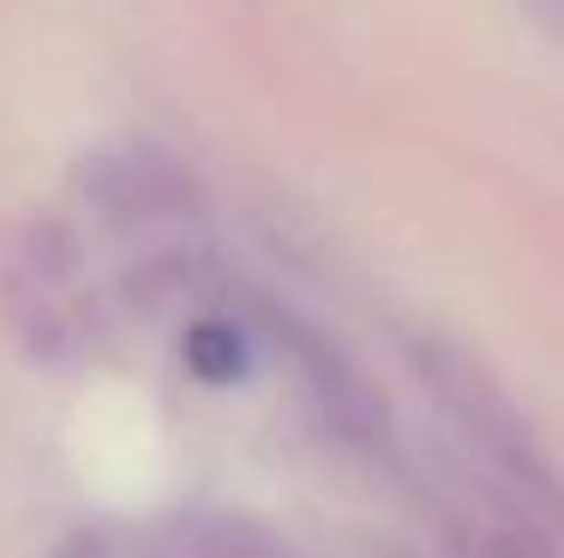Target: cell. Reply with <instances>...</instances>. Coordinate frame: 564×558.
Wrapping results in <instances>:
<instances>
[{
  "instance_id": "1",
  "label": "cell",
  "mask_w": 564,
  "mask_h": 558,
  "mask_svg": "<svg viewBox=\"0 0 564 558\" xmlns=\"http://www.w3.org/2000/svg\"><path fill=\"white\" fill-rule=\"evenodd\" d=\"M409 361L421 372L426 396L451 415V427L463 433L517 493L558 504V474H553V462H546L529 415L510 403V391L475 361V354L456 349L451 337H409Z\"/></svg>"
},
{
  "instance_id": "2",
  "label": "cell",
  "mask_w": 564,
  "mask_h": 558,
  "mask_svg": "<svg viewBox=\"0 0 564 558\" xmlns=\"http://www.w3.org/2000/svg\"><path fill=\"white\" fill-rule=\"evenodd\" d=\"M78 193L115 222V229H156L186 222L205 210V186L186 163H174L156 144H115L78 163Z\"/></svg>"
},
{
  "instance_id": "3",
  "label": "cell",
  "mask_w": 564,
  "mask_h": 558,
  "mask_svg": "<svg viewBox=\"0 0 564 558\" xmlns=\"http://www.w3.org/2000/svg\"><path fill=\"white\" fill-rule=\"evenodd\" d=\"M289 354H294V372L306 384V403H313L318 427L337 438V445L360 450V457L391 450V403H384V391L367 379V366L337 337L289 318Z\"/></svg>"
},
{
  "instance_id": "4",
  "label": "cell",
  "mask_w": 564,
  "mask_h": 558,
  "mask_svg": "<svg viewBox=\"0 0 564 558\" xmlns=\"http://www.w3.org/2000/svg\"><path fill=\"white\" fill-rule=\"evenodd\" d=\"M144 558H289V547L240 511H181L144 535Z\"/></svg>"
},
{
  "instance_id": "5",
  "label": "cell",
  "mask_w": 564,
  "mask_h": 558,
  "mask_svg": "<svg viewBox=\"0 0 564 558\" xmlns=\"http://www.w3.org/2000/svg\"><path fill=\"white\" fill-rule=\"evenodd\" d=\"M181 354H186V372L205 384H235L247 372V337L235 325H223V318H205V325L186 330Z\"/></svg>"
}]
</instances>
